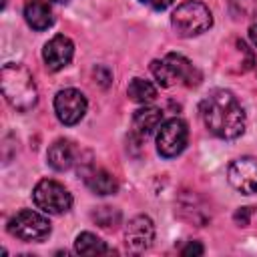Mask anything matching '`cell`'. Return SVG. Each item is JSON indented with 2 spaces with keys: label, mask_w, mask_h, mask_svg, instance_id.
Instances as JSON below:
<instances>
[{
  "label": "cell",
  "mask_w": 257,
  "mask_h": 257,
  "mask_svg": "<svg viewBox=\"0 0 257 257\" xmlns=\"http://www.w3.org/2000/svg\"><path fill=\"white\" fill-rule=\"evenodd\" d=\"M201 118L211 135L223 141H235L245 133V110L231 90L215 88L201 100Z\"/></svg>",
  "instance_id": "cell-1"
},
{
  "label": "cell",
  "mask_w": 257,
  "mask_h": 257,
  "mask_svg": "<svg viewBox=\"0 0 257 257\" xmlns=\"http://www.w3.org/2000/svg\"><path fill=\"white\" fill-rule=\"evenodd\" d=\"M0 86L6 102L18 112H28L38 102V88L34 76L24 64H4L0 70Z\"/></svg>",
  "instance_id": "cell-2"
},
{
  "label": "cell",
  "mask_w": 257,
  "mask_h": 257,
  "mask_svg": "<svg viewBox=\"0 0 257 257\" xmlns=\"http://www.w3.org/2000/svg\"><path fill=\"white\" fill-rule=\"evenodd\" d=\"M151 72H153L155 80L165 88H169L177 82H183L187 86H195L201 80V72L193 66V62L189 58H185L183 54H177V52H169L165 58L153 60Z\"/></svg>",
  "instance_id": "cell-3"
},
{
  "label": "cell",
  "mask_w": 257,
  "mask_h": 257,
  "mask_svg": "<svg viewBox=\"0 0 257 257\" xmlns=\"http://www.w3.org/2000/svg\"><path fill=\"white\" fill-rule=\"evenodd\" d=\"M171 26L177 36L191 38L207 32L213 26V14L211 10L199 2V0H187L175 8L171 14Z\"/></svg>",
  "instance_id": "cell-4"
},
{
  "label": "cell",
  "mask_w": 257,
  "mask_h": 257,
  "mask_svg": "<svg viewBox=\"0 0 257 257\" xmlns=\"http://www.w3.org/2000/svg\"><path fill=\"white\" fill-rule=\"evenodd\" d=\"M50 231V221L32 209H22L8 219V233L24 243H42Z\"/></svg>",
  "instance_id": "cell-5"
},
{
  "label": "cell",
  "mask_w": 257,
  "mask_h": 257,
  "mask_svg": "<svg viewBox=\"0 0 257 257\" xmlns=\"http://www.w3.org/2000/svg\"><path fill=\"white\" fill-rule=\"evenodd\" d=\"M32 201L42 213L48 215H62L72 207V195L68 193V189L52 179H42L36 183Z\"/></svg>",
  "instance_id": "cell-6"
},
{
  "label": "cell",
  "mask_w": 257,
  "mask_h": 257,
  "mask_svg": "<svg viewBox=\"0 0 257 257\" xmlns=\"http://www.w3.org/2000/svg\"><path fill=\"white\" fill-rule=\"evenodd\" d=\"M189 141V126L183 118L173 116L165 120L157 131V151L165 159H173L181 155Z\"/></svg>",
  "instance_id": "cell-7"
},
{
  "label": "cell",
  "mask_w": 257,
  "mask_h": 257,
  "mask_svg": "<svg viewBox=\"0 0 257 257\" xmlns=\"http://www.w3.org/2000/svg\"><path fill=\"white\" fill-rule=\"evenodd\" d=\"M86 108H88V100L78 88H62L54 96V112L58 120L66 126L80 122Z\"/></svg>",
  "instance_id": "cell-8"
},
{
  "label": "cell",
  "mask_w": 257,
  "mask_h": 257,
  "mask_svg": "<svg viewBox=\"0 0 257 257\" xmlns=\"http://www.w3.org/2000/svg\"><path fill=\"white\" fill-rule=\"evenodd\" d=\"M155 241V223L147 215L133 217L124 227V245L131 253H145Z\"/></svg>",
  "instance_id": "cell-9"
},
{
  "label": "cell",
  "mask_w": 257,
  "mask_h": 257,
  "mask_svg": "<svg viewBox=\"0 0 257 257\" xmlns=\"http://www.w3.org/2000/svg\"><path fill=\"white\" fill-rule=\"evenodd\" d=\"M229 183L241 195L257 193V159L255 157H239L229 165L227 171Z\"/></svg>",
  "instance_id": "cell-10"
},
{
  "label": "cell",
  "mask_w": 257,
  "mask_h": 257,
  "mask_svg": "<svg viewBox=\"0 0 257 257\" xmlns=\"http://www.w3.org/2000/svg\"><path fill=\"white\" fill-rule=\"evenodd\" d=\"M72 56H74V42L64 34L52 36L42 48V58L50 72H58L64 66H68Z\"/></svg>",
  "instance_id": "cell-11"
},
{
  "label": "cell",
  "mask_w": 257,
  "mask_h": 257,
  "mask_svg": "<svg viewBox=\"0 0 257 257\" xmlns=\"http://www.w3.org/2000/svg\"><path fill=\"white\" fill-rule=\"evenodd\" d=\"M74 159H76V151H74L72 143L66 141V139H58V141H54V143L48 147L46 161H48V165H50L54 171H58V173L68 171V169L74 165Z\"/></svg>",
  "instance_id": "cell-12"
},
{
  "label": "cell",
  "mask_w": 257,
  "mask_h": 257,
  "mask_svg": "<svg viewBox=\"0 0 257 257\" xmlns=\"http://www.w3.org/2000/svg\"><path fill=\"white\" fill-rule=\"evenodd\" d=\"M161 124H163V110L157 108V106H147L145 104V106L137 108L135 114H133V128L141 139L159 131Z\"/></svg>",
  "instance_id": "cell-13"
},
{
  "label": "cell",
  "mask_w": 257,
  "mask_h": 257,
  "mask_svg": "<svg viewBox=\"0 0 257 257\" xmlns=\"http://www.w3.org/2000/svg\"><path fill=\"white\" fill-rule=\"evenodd\" d=\"M24 18H26L28 26L38 30V32L50 28L54 22L52 8L48 6V2H42V0H30L24 6Z\"/></svg>",
  "instance_id": "cell-14"
},
{
  "label": "cell",
  "mask_w": 257,
  "mask_h": 257,
  "mask_svg": "<svg viewBox=\"0 0 257 257\" xmlns=\"http://www.w3.org/2000/svg\"><path fill=\"white\" fill-rule=\"evenodd\" d=\"M82 175H84L86 187L94 195H114L118 191L116 179L104 169H86V171H82Z\"/></svg>",
  "instance_id": "cell-15"
},
{
  "label": "cell",
  "mask_w": 257,
  "mask_h": 257,
  "mask_svg": "<svg viewBox=\"0 0 257 257\" xmlns=\"http://www.w3.org/2000/svg\"><path fill=\"white\" fill-rule=\"evenodd\" d=\"M74 251L78 255H86V257L88 255H106V253H112V249L100 237H96L94 233H88V231L76 235V239H74Z\"/></svg>",
  "instance_id": "cell-16"
},
{
  "label": "cell",
  "mask_w": 257,
  "mask_h": 257,
  "mask_svg": "<svg viewBox=\"0 0 257 257\" xmlns=\"http://www.w3.org/2000/svg\"><path fill=\"white\" fill-rule=\"evenodd\" d=\"M126 94L131 100L139 102V104H149L157 98V86L145 78H133L126 86Z\"/></svg>",
  "instance_id": "cell-17"
},
{
  "label": "cell",
  "mask_w": 257,
  "mask_h": 257,
  "mask_svg": "<svg viewBox=\"0 0 257 257\" xmlns=\"http://www.w3.org/2000/svg\"><path fill=\"white\" fill-rule=\"evenodd\" d=\"M90 217L102 229H114L120 223V211L114 209V207H106V205L104 207H96Z\"/></svg>",
  "instance_id": "cell-18"
},
{
  "label": "cell",
  "mask_w": 257,
  "mask_h": 257,
  "mask_svg": "<svg viewBox=\"0 0 257 257\" xmlns=\"http://www.w3.org/2000/svg\"><path fill=\"white\" fill-rule=\"evenodd\" d=\"M229 12L235 20L257 18V0H229Z\"/></svg>",
  "instance_id": "cell-19"
},
{
  "label": "cell",
  "mask_w": 257,
  "mask_h": 257,
  "mask_svg": "<svg viewBox=\"0 0 257 257\" xmlns=\"http://www.w3.org/2000/svg\"><path fill=\"white\" fill-rule=\"evenodd\" d=\"M94 78H96V82H98L102 88H106V86L112 82V72H110L106 66L98 64V66L94 68Z\"/></svg>",
  "instance_id": "cell-20"
},
{
  "label": "cell",
  "mask_w": 257,
  "mask_h": 257,
  "mask_svg": "<svg viewBox=\"0 0 257 257\" xmlns=\"http://www.w3.org/2000/svg\"><path fill=\"white\" fill-rule=\"evenodd\" d=\"M249 217H251V207H241V209H237L235 215H233L235 223L241 225V227H247V225H249Z\"/></svg>",
  "instance_id": "cell-21"
},
{
  "label": "cell",
  "mask_w": 257,
  "mask_h": 257,
  "mask_svg": "<svg viewBox=\"0 0 257 257\" xmlns=\"http://www.w3.org/2000/svg\"><path fill=\"white\" fill-rule=\"evenodd\" d=\"M203 253H205V247L199 241H191L181 249V255H203Z\"/></svg>",
  "instance_id": "cell-22"
},
{
  "label": "cell",
  "mask_w": 257,
  "mask_h": 257,
  "mask_svg": "<svg viewBox=\"0 0 257 257\" xmlns=\"http://www.w3.org/2000/svg\"><path fill=\"white\" fill-rule=\"evenodd\" d=\"M139 2L149 6V8H153V10H165V8H169L173 4V0H139Z\"/></svg>",
  "instance_id": "cell-23"
},
{
  "label": "cell",
  "mask_w": 257,
  "mask_h": 257,
  "mask_svg": "<svg viewBox=\"0 0 257 257\" xmlns=\"http://www.w3.org/2000/svg\"><path fill=\"white\" fill-rule=\"evenodd\" d=\"M249 38H251V42H253L255 48H257V24H253V26L249 28Z\"/></svg>",
  "instance_id": "cell-24"
},
{
  "label": "cell",
  "mask_w": 257,
  "mask_h": 257,
  "mask_svg": "<svg viewBox=\"0 0 257 257\" xmlns=\"http://www.w3.org/2000/svg\"><path fill=\"white\" fill-rule=\"evenodd\" d=\"M52 2H56V4H68L70 0H52Z\"/></svg>",
  "instance_id": "cell-25"
}]
</instances>
